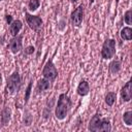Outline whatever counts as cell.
I'll return each instance as SVG.
<instances>
[{
  "instance_id": "cell-1",
  "label": "cell",
  "mask_w": 132,
  "mask_h": 132,
  "mask_svg": "<svg viewBox=\"0 0 132 132\" xmlns=\"http://www.w3.org/2000/svg\"><path fill=\"white\" fill-rule=\"evenodd\" d=\"M88 129L90 131H94V132H98V131H103V132H109L111 130V126H110V122L107 119H102L100 117V114L96 113L92 117V119L90 120L89 123V127Z\"/></svg>"
},
{
  "instance_id": "cell-2",
  "label": "cell",
  "mask_w": 132,
  "mask_h": 132,
  "mask_svg": "<svg viewBox=\"0 0 132 132\" xmlns=\"http://www.w3.org/2000/svg\"><path fill=\"white\" fill-rule=\"evenodd\" d=\"M71 106V100L67 96V94H61L58 99V103L56 106L55 114L58 120H64L68 113V110Z\"/></svg>"
},
{
  "instance_id": "cell-3",
  "label": "cell",
  "mask_w": 132,
  "mask_h": 132,
  "mask_svg": "<svg viewBox=\"0 0 132 132\" xmlns=\"http://www.w3.org/2000/svg\"><path fill=\"white\" fill-rule=\"evenodd\" d=\"M21 87V77L18 71H14L8 78L6 84V90L9 94H15Z\"/></svg>"
},
{
  "instance_id": "cell-4",
  "label": "cell",
  "mask_w": 132,
  "mask_h": 132,
  "mask_svg": "<svg viewBox=\"0 0 132 132\" xmlns=\"http://www.w3.org/2000/svg\"><path fill=\"white\" fill-rule=\"evenodd\" d=\"M116 55V41L114 39H106L101 48V56L103 59H111Z\"/></svg>"
},
{
  "instance_id": "cell-5",
  "label": "cell",
  "mask_w": 132,
  "mask_h": 132,
  "mask_svg": "<svg viewBox=\"0 0 132 132\" xmlns=\"http://www.w3.org/2000/svg\"><path fill=\"white\" fill-rule=\"evenodd\" d=\"M42 74H43V77L48 79L50 81H54L56 79V77L58 76V70L51 60L47 61L46 64L44 65V67L42 69Z\"/></svg>"
},
{
  "instance_id": "cell-6",
  "label": "cell",
  "mask_w": 132,
  "mask_h": 132,
  "mask_svg": "<svg viewBox=\"0 0 132 132\" xmlns=\"http://www.w3.org/2000/svg\"><path fill=\"white\" fill-rule=\"evenodd\" d=\"M84 11H85V9H84L82 4L79 5V6H77V7L72 11L70 18H71L72 25H73L74 27H79V26L81 25L82 20H84Z\"/></svg>"
},
{
  "instance_id": "cell-7",
  "label": "cell",
  "mask_w": 132,
  "mask_h": 132,
  "mask_svg": "<svg viewBox=\"0 0 132 132\" xmlns=\"http://www.w3.org/2000/svg\"><path fill=\"white\" fill-rule=\"evenodd\" d=\"M25 15H26L27 24L29 25V27L32 30L37 31V30H39L41 28V26H42V20L38 15H32V14H29L28 12H26Z\"/></svg>"
},
{
  "instance_id": "cell-8",
  "label": "cell",
  "mask_w": 132,
  "mask_h": 132,
  "mask_svg": "<svg viewBox=\"0 0 132 132\" xmlns=\"http://www.w3.org/2000/svg\"><path fill=\"white\" fill-rule=\"evenodd\" d=\"M22 39H23V37L21 35L13 36V38L10 39V41H9V50L11 51V53L16 54L22 50Z\"/></svg>"
},
{
  "instance_id": "cell-9",
  "label": "cell",
  "mask_w": 132,
  "mask_h": 132,
  "mask_svg": "<svg viewBox=\"0 0 132 132\" xmlns=\"http://www.w3.org/2000/svg\"><path fill=\"white\" fill-rule=\"evenodd\" d=\"M121 97L122 100L124 102H128L130 101L131 97H132V91H131V80H128L126 82V85L122 88L121 90Z\"/></svg>"
},
{
  "instance_id": "cell-10",
  "label": "cell",
  "mask_w": 132,
  "mask_h": 132,
  "mask_svg": "<svg viewBox=\"0 0 132 132\" xmlns=\"http://www.w3.org/2000/svg\"><path fill=\"white\" fill-rule=\"evenodd\" d=\"M23 27V24L20 20H15V21H12V23L9 25V32L12 36H16L18 33L20 32V30L22 29Z\"/></svg>"
},
{
  "instance_id": "cell-11",
  "label": "cell",
  "mask_w": 132,
  "mask_h": 132,
  "mask_svg": "<svg viewBox=\"0 0 132 132\" xmlns=\"http://www.w3.org/2000/svg\"><path fill=\"white\" fill-rule=\"evenodd\" d=\"M89 91H90V87H89V84L87 80H81L77 87V94L79 96H86L89 94Z\"/></svg>"
},
{
  "instance_id": "cell-12",
  "label": "cell",
  "mask_w": 132,
  "mask_h": 132,
  "mask_svg": "<svg viewBox=\"0 0 132 132\" xmlns=\"http://www.w3.org/2000/svg\"><path fill=\"white\" fill-rule=\"evenodd\" d=\"M51 88V81L46 78H41L38 80L37 82V90L39 92H44V91H47L48 89Z\"/></svg>"
},
{
  "instance_id": "cell-13",
  "label": "cell",
  "mask_w": 132,
  "mask_h": 132,
  "mask_svg": "<svg viewBox=\"0 0 132 132\" xmlns=\"http://www.w3.org/2000/svg\"><path fill=\"white\" fill-rule=\"evenodd\" d=\"M121 61L120 60H118V59H116V60H113L110 64H109V71H110V73H112V74H117L120 70H121Z\"/></svg>"
},
{
  "instance_id": "cell-14",
  "label": "cell",
  "mask_w": 132,
  "mask_h": 132,
  "mask_svg": "<svg viewBox=\"0 0 132 132\" xmlns=\"http://www.w3.org/2000/svg\"><path fill=\"white\" fill-rule=\"evenodd\" d=\"M121 38L124 40H131L132 38V29L130 27H124L121 30Z\"/></svg>"
},
{
  "instance_id": "cell-15",
  "label": "cell",
  "mask_w": 132,
  "mask_h": 132,
  "mask_svg": "<svg viewBox=\"0 0 132 132\" xmlns=\"http://www.w3.org/2000/svg\"><path fill=\"white\" fill-rule=\"evenodd\" d=\"M10 119V109L9 108H4L1 112V123L3 125H7Z\"/></svg>"
},
{
  "instance_id": "cell-16",
  "label": "cell",
  "mask_w": 132,
  "mask_h": 132,
  "mask_svg": "<svg viewBox=\"0 0 132 132\" xmlns=\"http://www.w3.org/2000/svg\"><path fill=\"white\" fill-rule=\"evenodd\" d=\"M116 98H117L116 93H113V92H108V93L105 95V103H106L108 106H111V105H113V103H114V101H116Z\"/></svg>"
},
{
  "instance_id": "cell-17",
  "label": "cell",
  "mask_w": 132,
  "mask_h": 132,
  "mask_svg": "<svg viewBox=\"0 0 132 132\" xmlns=\"http://www.w3.org/2000/svg\"><path fill=\"white\" fill-rule=\"evenodd\" d=\"M123 120H124V122H125V124L127 126H131L132 125V111L131 110H128V111L124 112Z\"/></svg>"
},
{
  "instance_id": "cell-18",
  "label": "cell",
  "mask_w": 132,
  "mask_h": 132,
  "mask_svg": "<svg viewBox=\"0 0 132 132\" xmlns=\"http://www.w3.org/2000/svg\"><path fill=\"white\" fill-rule=\"evenodd\" d=\"M39 5H40L39 0H30V2H29V4H28V7H29L30 10L34 11V10H36V9L39 7Z\"/></svg>"
},
{
  "instance_id": "cell-19",
  "label": "cell",
  "mask_w": 132,
  "mask_h": 132,
  "mask_svg": "<svg viewBox=\"0 0 132 132\" xmlns=\"http://www.w3.org/2000/svg\"><path fill=\"white\" fill-rule=\"evenodd\" d=\"M124 21L127 25H131L132 24V10L129 9L125 12V15H124Z\"/></svg>"
},
{
  "instance_id": "cell-20",
  "label": "cell",
  "mask_w": 132,
  "mask_h": 132,
  "mask_svg": "<svg viewBox=\"0 0 132 132\" xmlns=\"http://www.w3.org/2000/svg\"><path fill=\"white\" fill-rule=\"evenodd\" d=\"M31 89H32V81H30L28 87H27V90H26V93H25V102H27L29 100V97H30V94H31Z\"/></svg>"
},
{
  "instance_id": "cell-21",
  "label": "cell",
  "mask_w": 132,
  "mask_h": 132,
  "mask_svg": "<svg viewBox=\"0 0 132 132\" xmlns=\"http://www.w3.org/2000/svg\"><path fill=\"white\" fill-rule=\"evenodd\" d=\"M33 52H34V47L32 46V45H30V46H28L26 50H25V53L27 54V55H30V54H33Z\"/></svg>"
},
{
  "instance_id": "cell-22",
  "label": "cell",
  "mask_w": 132,
  "mask_h": 132,
  "mask_svg": "<svg viewBox=\"0 0 132 132\" xmlns=\"http://www.w3.org/2000/svg\"><path fill=\"white\" fill-rule=\"evenodd\" d=\"M5 21H6V23H7L8 25H10V24L12 23V16H11L10 14H6V15H5Z\"/></svg>"
},
{
  "instance_id": "cell-23",
  "label": "cell",
  "mask_w": 132,
  "mask_h": 132,
  "mask_svg": "<svg viewBox=\"0 0 132 132\" xmlns=\"http://www.w3.org/2000/svg\"><path fill=\"white\" fill-rule=\"evenodd\" d=\"M76 1H77V0H71V2H73V3H74V2H76Z\"/></svg>"
},
{
  "instance_id": "cell-24",
  "label": "cell",
  "mask_w": 132,
  "mask_h": 132,
  "mask_svg": "<svg viewBox=\"0 0 132 132\" xmlns=\"http://www.w3.org/2000/svg\"><path fill=\"white\" fill-rule=\"evenodd\" d=\"M116 1H117V2H119V1H120V0H116Z\"/></svg>"
},
{
  "instance_id": "cell-25",
  "label": "cell",
  "mask_w": 132,
  "mask_h": 132,
  "mask_svg": "<svg viewBox=\"0 0 132 132\" xmlns=\"http://www.w3.org/2000/svg\"><path fill=\"white\" fill-rule=\"evenodd\" d=\"M0 85H1V81H0Z\"/></svg>"
},
{
  "instance_id": "cell-26",
  "label": "cell",
  "mask_w": 132,
  "mask_h": 132,
  "mask_svg": "<svg viewBox=\"0 0 132 132\" xmlns=\"http://www.w3.org/2000/svg\"><path fill=\"white\" fill-rule=\"evenodd\" d=\"M0 1H2V0H0Z\"/></svg>"
}]
</instances>
